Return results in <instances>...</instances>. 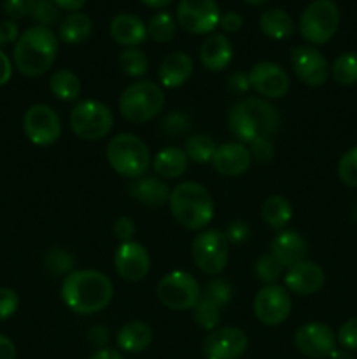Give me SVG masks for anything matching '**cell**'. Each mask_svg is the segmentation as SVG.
I'll return each instance as SVG.
<instances>
[{"label":"cell","mask_w":357,"mask_h":359,"mask_svg":"<svg viewBox=\"0 0 357 359\" xmlns=\"http://www.w3.org/2000/svg\"><path fill=\"white\" fill-rule=\"evenodd\" d=\"M219 25L226 34H234V32H238L244 27V20H241L240 14L234 13V11H227V13L220 14Z\"/></svg>","instance_id":"681fc988"},{"label":"cell","mask_w":357,"mask_h":359,"mask_svg":"<svg viewBox=\"0 0 357 359\" xmlns=\"http://www.w3.org/2000/svg\"><path fill=\"white\" fill-rule=\"evenodd\" d=\"M329 359H354V356L345 349H335L329 354Z\"/></svg>","instance_id":"680465c9"},{"label":"cell","mask_w":357,"mask_h":359,"mask_svg":"<svg viewBox=\"0 0 357 359\" xmlns=\"http://www.w3.org/2000/svg\"><path fill=\"white\" fill-rule=\"evenodd\" d=\"M192 70H195V63L191 56L184 51H175L164 56L163 62L160 63L158 77H160L161 86L175 90V88L184 86L191 79Z\"/></svg>","instance_id":"44dd1931"},{"label":"cell","mask_w":357,"mask_h":359,"mask_svg":"<svg viewBox=\"0 0 357 359\" xmlns=\"http://www.w3.org/2000/svg\"><path fill=\"white\" fill-rule=\"evenodd\" d=\"M49 90L56 98L63 102H74L79 98L83 84L80 79L72 72V70L59 69L49 79Z\"/></svg>","instance_id":"4dcf8cb0"},{"label":"cell","mask_w":357,"mask_h":359,"mask_svg":"<svg viewBox=\"0 0 357 359\" xmlns=\"http://www.w3.org/2000/svg\"><path fill=\"white\" fill-rule=\"evenodd\" d=\"M261 216L270 228L282 230L293 219V205L289 200L280 195L268 196L261 207Z\"/></svg>","instance_id":"f546056e"},{"label":"cell","mask_w":357,"mask_h":359,"mask_svg":"<svg viewBox=\"0 0 357 359\" xmlns=\"http://www.w3.org/2000/svg\"><path fill=\"white\" fill-rule=\"evenodd\" d=\"M108 339H111V333L105 326H93V328L88 332V340H90L91 346L100 347V349H105L108 344Z\"/></svg>","instance_id":"f907efd6"},{"label":"cell","mask_w":357,"mask_h":359,"mask_svg":"<svg viewBox=\"0 0 357 359\" xmlns=\"http://www.w3.org/2000/svg\"><path fill=\"white\" fill-rule=\"evenodd\" d=\"M227 86H230V90L234 91V93H244V91H247L248 88H251L248 76L247 74H241V72L233 74V76L227 79Z\"/></svg>","instance_id":"816d5d0a"},{"label":"cell","mask_w":357,"mask_h":359,"mask_svg":"<svg viewBox=\"0 0 357 359\" xmlns=\"http://www.w3.org/2000/svg\"><path fill=\"white\" fill-rule=\"evenodd\" d=\"M115 270L128 283L146 279L150 270V256L142 244L135 241L122 242L115 251Z\"/></svg>","instance_id":"ac0fdd59"},{"label":"cell","mask_w":357,"mask_h":359,"mask_svg":"<svg viewBox=\"0 0 357 359\" xmlns=\"http://www.w3.org/2000/svg\"><path fill=\"white\" fill-rule=\"evenodd\" d=\"M251 161V151L245 144L226 142L223 146H217L210 163L217 174L224 175V177H237L248 170Z\"/></svg>","instance_id":"ffe728a7"},{"label":"cell","mask_w":357,"mask_h":359,"mask_svg":"<svg viewBox=\"0 0 357 359\" xmlns=\"http://www.w3.org/2000/svg\"><path fill=\"white\" fill-rule=\"evenodd\" d=\"M294 346L307 358H329V354L336 349V335L324 323H304L294 333Z\"/></svg>","instance_id":"9a60e30c"},{"label":"cell","mask_w":357,"mask_h":359,"mask_svg":"<svg viewBox=\"0 0 357 359\" xmlns=\"http://www.w3.org/2000/svg\"><path fill=\"white\" fill-rule=\"evenodd\" d=\"M20 27H18L16 21L6 20L0 23V46L13 44V42H18L20 39Z\"/></svg>","instance_id":"c3c4849f"},{"label":"cell","mask_w":357,"mask_h":359,"mask_svg":"<svg viewBox=\"0 0 357 359\" xmlns=\"http://www.w3.org/2000/svg\"><path fill=\"white\" fill-rule=\"evenodd\" d=\"M93 32V21L84 13H72L59 23V39L66 44H80Z\"/></svg>","instance_id":"f1b7e54d"},{"label":"cell","mask_w":357,"mask_h":359,"mask_svg":"<svg viewBox=\"0 0 357 359\" xmlns=\"http://www.w3.org/2000/svg\"><path fill=\"white\" fill-rule=\"evenodd\" d=\"M119 65L128 77H142L149 69L146 53L139 48L122 49L121 55H119Z\"/></svg>","instance_id":"d590c367"},{"label":"cell","mask_w":357,"mask_h":359,"mask_svg":"<svg viewBox=\"0 0 357 359\" xmlns=\"http://www.w3.org/2000/svg\"><path fill=\"white\" fill-rule=\"evenodd\" d=\"M20 307V298L9 287H0V321L13 318Z\"/></svg>","instance_id":"ee69618b"},{"label":"cell","mask_w":357,"mask_h":359,"mask_svg":"<svg viewBox=\"0 0 357 359\" xmlns=\"http://www.w3.org/2000/svg\"><path fill=\"white\" fill-rule=\"evenodd\" d=\"M248 339L240 328L223 326L209 332L203 340V354L206 359H238L245 354Z\"/></svg>","instance_id":"2e32d148"},{"label":"cell","mask_w":357,"mask_h":359,"mask_svg":"<svg viewBox=\"0 0 357 359\" xmlns=\"http://www.w3.org/2000/svg\"><path fill=\"white\" fill-rule=\"evenodd\" d=\"M290 65L294 74L303 84L312 88H318L328 83L329 63L321 51L310 46H296L290 51Z\"/></svg>","instance_id":"5bb4252c"},{"label":"cell","mask_w":357,"mask_h":359,"mask_svg":"<svg viewBox=\"0 0 357 359\" xmlns=\"http://www.w3.org/2000/svg\"><path fill=\"white\" fill-rule=\"evenodd\" d=\"M259 28L266 37L275 39V41H284V39L290 37L296 30L290 14L284 9H276V7L266 9L259 16Z\"/></svg>","instance_id":"83f0119b"},{"label":"cell","mask_w":357,"mask_h":359,"mask_svg":"<svg viewBox=\"0 0 357 359\" xmlns=\"http://www.w3.org/2000/svg\"><path fill=\"white\" fill-rule=\"evenodd\" d=\"M270 255L275 256L284 269H290L296 263L303 262L307 255V241L300 231L284 230L272 241Z\"/></svg>","instance_id":"603a6c76"},{"label":"cell","mask_w":357,"mask_h":359,"mask_svg":"<svg viewBox=\"0 0 357 359\" xmlns=\"http://www.w3.org/2000/svg\"><path fill=\"white\" fill-rule=\"evenodd\" d=\"M177 34V20L170 13H158L147 25V35L156 42H170Z\"/></svg>","instance_id":"e575fe53"},{"label":"cell","mask_w":357,"mask_h":359,"mask_svg":"<svg viewBox=\"0 0 357 359\" xmlns=\"http://www.w3.org/2000/svg\"><path fill=\"white\" fill-rule=\"evenodd\" d=\"M248 151H251V156L254 158L259 163H268L270 160L275 154L273 149V144L270 139H255L248 144Z\"/></svg>","instance_id":"f6af8a7d"},{"label":"cell","mask_w":357,"mask_h":359,"mask_svg":"<svg viewBox=\"0 0 357 359\" xmlns=\"http://www.w3.org/2000/svg\"><path fill=\"white\" fill-rule=\"evenodd\" d=\"M112 231H114V237L118 238V241L122 242H130L133 241V235H135L136 228H135V223H133V219H130V217L126 216H121L115 219L114 226H112Z\"/></svg>","instance_id":"7dc6e473"},{"label":"cell","mask_w":357,"mask_h":359,"mask_svg":"<svg viewBox=\"0 0 357 359\" xmlns=\"http://www.w3.org/2000/svg\"><path fill=\"white\" fill-rule=\"evenodd\" d=\"M114 286L98 270H76L63 279L62 300L72 312L91 316L102 312L112 302Z\"/></svg>","instance_id":"6da1fadb"},{"label":"cell","mask_w":357,"mask_h":359,"mask_svg":"<svg viewBox=\"0 0 357 359\" xmlns=\"http://www.w3.org/2000/svg\"><path fill=\"white\" fill-rule=\"evenodd\" d=\"M224 235H226L230 244H241V242L247 241L248 235H251V228H248V224L245 223V221H231V223L227 224Z\"/></svg>","instance_id":"bcb514c9"},{"label":"cell","mask_w":357,"mask_h":359,"mask_svg":"<svg viewBox=\"0 0 357 359\" xmlns=\"http://www.w3.org/2000/svg\"><path fill=\"white\" fill-rule=\"evenodd\" d=\"M30 18L41 27L49 28L59 21V7L52 0H35Z\"/></svg>","instance_id":"f35d334b"},{"label":"cell","mask_w":357,"mask_h":359,"mask_svg":"<svg viewBox=\"0 0 357 359\" xmlns=\"http://www.w3.org/2000/svg\"><path fill=\"white\" fill-rule=\"evenodd\" d=\"M52 2H55L59 9L70 11V13H77V11L86 4V0H52Z\"/></svg>","instance_id":"11a10c76"},{"label":"cell","mask_w":357,"mask_h":359,"mask_svg":"<svg viewBox=\"0 0 357 359\" xmlns=\"http://www.w3.org/2000/svg\"><path fill=\"white\" fill-rule=\"evenodd\" d=\"M220 21V9L216 0H181L177 23L195 35L212 34Z\"/></svg>","instance_id":"8fae6325"},{"label":"cell","mask_w":357,"mask_h":359,"mask_svg":"<svg viewBox=\"0 0 357 359\" xmlns=\"http://www.w3.org/2000/svg\"><path fill=\"white\" fill-rule=\"evenodd\" d=\"M44 266L52 276H69L76 266V258L65 249H51L44 258Z\"/></svg>","instance_id":"8d00e7d4"},{"label":"cell","mask_w":357,"mask_h":359,"mask_svg":"<svg viewBox=\"0 0 357 359\" xmlns=\"http://www.w3.org/2000/svg\"><path fill=\"white\" fill-rule=\"evenodd\" d=\"M324 283V270L317 263L307 262V259L293 265L284 273L286 290L290 291V293L300 294V297H310V294L317 293V291L322 290Z\"/></svg>","instance_id":"d6986e66"},{"label":"cell","mask_w":357,"mask_h":359,"mask_svg":"<svg viewBox=\"0 0 357 359\" xmlns=\"http://www.w3.org/2000/svg\"><path fill=\"white\" fill-rule=\"evenodd\" d=\"M293 311L289 291L279 284L261 287L254 298V314L266 326H279L287 321Z\"/></svg>","instance_id":"4fadbf2b"},{"label":"cell","mask_w":357,"mask_h":359,"mask_svg":"<svg viewBox=\"0 0 357 359\" xmlns=\"http://www.w3.org/2000/svg\"><path fill=\"white\" fill-rule=\"evenodd\" d=\"M189 163L188 154L178 147H164L154 156L153 168L160 177L163 179H177L186 172Z\"/></svg>","instance_id":"4316f807"},{"label":"cell","mask_w":357,"mask_h":359,"mask_svg":"<svg viewBox=\"0 0 357 359\" xmlns=\"http://www.w3.org/2000/svg\"><path fill=\"white\" fill-rule=\"evenodd\" d=\"M107 161L122 177L139 179L150 167L149 147L133 133H119L108 142Z\"/></svg>","instance_id":"5b68a950"},{"label":"cell","mask_w":357,"mask_h":359,"mask_svg":"<svg viewBox=\"0 0 357 359\" xmlns=\"http://www.w3.org/2000/svg\"><path fill=\"white\" fill-rule=\"evenodd\" d=\"M196 266L206 276H219L230 259V242L220 230H203L191 244Z\"/></svg>","instance_id":"9c48e42d"},{"label":"cell","mask_w":357,"mask_h":359,"mask_svg":"<svg viewBox=\"0 0 357 359\" xmlns=\"http://www.w3.org/2000/svg\"><path fill=\"white\" fill-rule=\"evenodd\" d=\"M200 60L210 72H220L233 60V46L223 34H212L203 41L200 48Z\"/></svg>","instance_id":"cb8c5ba5"},{"label":"cell","mask_w":357,"mask_h":359,"mask_svg":"<svg viewBox=\"0 0 357 359\" xmlns=\"http://www.w3.org/2000/svg\"><path fill=\"white\" fill-rule=\"evenodd\" d=\"M164 107V93L161 86L150 81L132 84L119 97V112L132 123H147L161 114Z\"/></svg>","instance_id":"8992f818"},{"label":"cell","mask_w":357,"mask_h":359,"mask_svg":"<svg viewBox=\"0 0 357 359\" xmlns=\"http://www.w3.org/2000/svg\"><path fill=\"white\" fill-rule=\"evenodd\" d=\"M172 216L181 226L198 231L206 228L214 217V200L209 189L198 182L186 181L175 186L168 198Z\"/></svg>","instance_id":"277c9868"},{"label":"cell","mask_w":357,"mask_h":359,"mask_svg":"<svg viewBox=\"0 0 357 359\" xmlns=\"http://www.w3.org/2000/svg\"><path fill=\"white\" fill-rule=\"evenodd\" d=\"M58 55V39L51 28L35 27L27 28L14 46V65L23 76H44Z\"/></svg>","instance_id":"3957f363"},{"label":"cell","mask_w":357,"mask_h":359,"mask_svg":"<svg viewBox=\"0 0 357 359\" xmlns=\"http://www.w3.org/2000/svg\"><path fill=\"white\" fill-rule=\"evenodd\" d=\"M217 146L216 142H214L212 137L203 135V133L188 137L184 146V153L188 154L189 160H192L195 163H206V161H212Z\"/></svg>","instance_id":"836d02e7"},{"label":"cell","mask_w":357,"mask_h":359,"mask_svg":"<svg viewBox=\"0 0 357 359\" xmlns=\"http://www.w3.org/2000/svg\"><path fill=\"white\" fill-rule=\"evenodd\" d=\"M23 130L35 146H52L62 135V121L55 109L46 104H35L24 112Z\"/></svg>","instance_id":"7c38bea8"},{"label":"cell","mask_w":357,"mask_h":359,"mask_svg":"<svg viewBox=\"0 0 357 359\" xmlns=\"http://www.w3.org/2000/svg\"><path fill=\"white\" fill-rule=\"evenodd\" d=\"M331 77L340 86H354L357 84V53H343L332 62L329 69Z\"/></svg>","instance_id":"d6a6232c"},{"label":"cell","mask_w":357,"mask_h":359,"mask_svg":"<svg viewBox=\"0 0 357 359\" xmlns=\"http://www.w3.org/2000/svg\"><path fill=\"white\" fill-rule=\"evenodd\" d=\"M233 298V286L226 279H212L205 284L198 304L212 309V311L223 312V309Z\"/></svg>","instance_id":"1f68e13d"},{"label":"cell","mask_w":357,"mask_h":359,"mask_svg":"<svg viewBox=\"0 0 357 359\" xmlns=\"http://www.w3.org/2000/svg\"><path fill=\"white\" fill-rule=\"evenodd\" d=\"M248 83L259 95L266 98L286 97L290 88L289 74L272 62H259L248 72Z\"/></svg>","instance_id":"e0dca14e"},{"label":"cell","mask_w":357,"mask_h":359,"mask_svg":"<svg viewBox=\"0 0 357 359\" xmlns=\"http://www.w3.org/2000/svg\"><path fill=\"white\" fill-rule=\"evenodd\" d=\"M244 2L251 4V6H262V4H268L270 0H244Z\"/></svg>","instance_id":"91938a15"},{"label":"cell","mask_w":357,"mask_h":359,"mask_svg":"<svg viewBox=\"0 0 357 359\" xmlns=\"http://www.w3.org/2000/svg\"><path fill=\"white\" fill-rule=\"evenodd\" d=\"M140 2L147 7H153V9H161V7L170 6L174 0H140Z\"/></svg>","instance_id":"6f0895ef"},{"label":"cell","mask_w":357,"mask_h":359,"mask_svg":"<svg viewBox=\"0 0 357 359\" xmlns=\"http://www.w3.org/2000/svg\"><path fill=\"white\" fill-rule=\"evenodd\" d=\"M108 32H111V37L125 48H139L149 37L146 23L139 16L128 13L112 18Z\"/></svg>","instance_id":"7402d4cb"},{"label":"cell","mask_w":357,"mask_h":359,"mask_svg":"<svg viewBox=\"0 0 357 359\" xmlns=\"http://www.w3.org/2000/svg\"><path fill=\"white\" fill-rule=\"evenodd\" d=\"M338 177L343 184L357 189V146L350 147L338 161Z\"/></svg>","instance_id":"ab89813d"},{"label":"cell","mask_w":357,"mask_h":359,"mask_svg":"<svg viewBox=\"0 0 357 359\" xmlns=\"http://www.w3.org/2000/svg\"><path fill=\"white\" fill-rule=\"evenodd\" d=\"M0 359H16V346L6 335H0Z\"/></svg>","instance_id":"db71d44e"},{"label":"cell","mask_w":357,"mask_h":359,"mask_svg":"<svg viewBox=\"0 0 357 359\" xmlns=\"http://www.w3.org/2000/svg\"><path fill=\"white\" fill-rule=\"evenodd\" d=\"M231 133L244 144L255 139H270L280 125V116L270 102L262 98H244L231 107L227 114Z\"/></svg>","instance_id":"7a4b0ae2"},{"label":"cell","mask_w":357,"mask_h":359,"mask_svg":"<svg viewBox=\"0 0 357 359\" xmlns=\"http://www.w3.org/2000/svg\"><path fill=\"white\" fill-rule=\"evenodd\" d=\"M336 340L345 351H357V318L346 319L338 330Z\"/></svg>","instance_id":"b9f144b4"},{"label":"cell","mask_w":357,"mask_h":359,"mask_svg":"<svg viewBox=\"0 0 357 359\" xmlns=\"http://www.w3.org/2000/svg\"><path fill=\"white\" fill-rule=\"evenodd\" d=\"M115 340L122 353L139 354L144 353L153 342V330L144 321H130L119 328Z\"/></svg>","instance_id":"d4e9b609"},{"label":"cell","mask_w":357,"mask_h":359,"mask_svg":"<svg viewBox=\"0 0 357 359\" xmlns=\"http://www.w3.org/2000/svg\"><path fill=\"white\" fill-rule=\"evenodd\" d=\"M114 125L111 109L97 100H84L70 112V128L83 140H100Z\"/></svg>","instance_id":"ba28073f"},{"label":"cell","mask_w":357,"mask_h":359,"mask_svg":"<svg viewBox=\"0 0 357 359\" xmlns=\"http://www.w3.org/2000/svg\"><path fill=\"white\" fill-rule=\"evenodd\" d=\"M35 0H4L2 9L9 20H21L31 14Z\"/></svg>","instance_id":"7bdbcfd3"},{"label":"cell","mask_w":357,"mask_h":359,"mask_svg":"<svg viewBox=\"0 0 357 359\" xmlns=\"http://www.w3.org/2000/svg\"><path fill=\"white\" fill-rule=\"evenodd\" d=\"M130 195L135 200L142 202L144 205L161 207L170 198V189L167 182L160 177H139L130 184Z\"/></svg>","instance_id":"484cf974"},{"label":"cell","mask_w":357,"mask_h":359,"mask_svg":"<svg viewBox=\"0 0 357 359\" xmlns=\"http://www.w3.org/2000/svg\"><path fill=\"white\" fill-rule=\"evenodd\" d=\"M340 27V9L332 0H314L300 16L298 30L310 44H326Z\"/></svg>","instance_id":"52a82bcc"},{"label":"cell","mask_w":357,"mask_h":359,"mask_svg":"<svg viewBox=\"0 0 357 359\" xmlns=\"http://www.w3.org/2000/svg\"><path fill=\"white\" fill-rule=\"evenodd\" d=\"M158 298L170 311H192L200 300V284L191 273L174 270L158 283Z\"/></svg>","instance_id":"30bf717a"},{"label":"cell","mask_w":357,"mask_h":359,"mask_svg":"<svg viewBox=\"0 0 357 359\" xmlns=\"http://www.w3.org/2000/svg\"><path fill=\"white\" fill-rule=\"evenodd\" d=\"M90 359H125L122 354L118 349H111V347H105V349L97 351Z\"/></svg>","instance_id":"9f6ffc18"},{"label":"cell","mask_w":357,"mask_h":359,"mask_svg":"<svg viewBox=\"0 0 357 359\" xmlns=\"http://www.w3.org/2000/svg\"><path fill=\"white\" fill-rule=\"evenodd\" d=\"M13 77V63H10L9 56L0 49V86L7 84Z\"/></svg>","instance_id":"f5cc1de1"},{"label":"cell","mask_w":357,"mask_h":359,"mask_svg":"<svg viewBox=\"0 0 357 359\" xmlns=\"http://www.w3.org/2000/svg\"><path fill=\"white\" fill-rule=\"evenodd\" d=\"M161 130L167 133L168 137H182L191 130V119L184 112H170L161 121Z\"/></svg>","instance_id":"60d3db41"},{"label":"cell","mask_w":357,"mask_h":359,"mask_svg":"<svg viewBox=\"0 0 357 359\" xmlns=\"http://www.w3.org/2000/svg\"><path fill=\"white\" fill-rule=\"evenodd\" d=\"M254 272L255 277L268 286V284H276V280L284 276V266L273 255H262L255 262Z\"/></svg>","instance_id":"74e56055"}]
</instances>
